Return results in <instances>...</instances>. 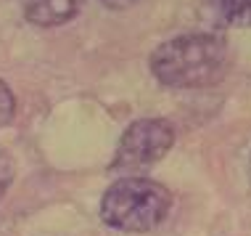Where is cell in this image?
<instances>
[{"instance_id":"cell-1","label":"cell","mask_w":251,"mask_h":236,"mask_svg":"<svg viewBox=\"0 0 251 236\" xmlns=\"http://www.w3.org/2000/svg\"><path fill=\"white\" fill-rule=\"evenodd\" d=\"M151 72L167 88H209L230 69V45L214 32H191L161 43L151 53Z\"/></svg>"},{"instance_id":"cell-2","label":"cell","mask_w":251,"mask_h":236,"mask_svg":"<svg viewBox=\"0 0 251 236\" xmlns=\"http://www.w3.org/2000/svg\"><path fill=\"white\" fill-rule=\"evenodd\" d=\"M172 210V194L167 186L148 178H122L100 197V220L125 234L153 231Z\"/></svg>"},{"instance_id":"cell-3","label":"cell","mask_w":251,"mask_h":236,"mask_svg":"<svg viewBox=\"0 0 251 236\" xmlns=\"http://www.w3.org/2000/svg\"><path fill=\"white\" fill-rule=\"evenodd\" d=\"M175 144V130L167 119L146 117L138 119L122 133L117 151H114L111 170L114 173H140L153 167L167 157Z\"/></svg>"},{"instance_id":"cell-4","label":"cell","mask_w":251,"mask_h":236,"mask_svg":"<svg viewBox=\"0 0 251 236\" xmlns=\"http://www.w3.org/2000/svg\"><path fill=\"white\" fill-rule=\"evenodd\" d=\"M82 8V0H26L24 16L37 27H58L74 19Z\"/></svg>"},{"instance_id":"cell-5","label":"cell","mask_w":251,"mask_h":236,"mask_svg":"<svg viewBox=\"0 0 251 236\" xmlns=\"http://www.w3.org/2000/svg\"><path fill=\"white\" fill-rule=\"evenodd\" d=\"M201 16L212 27H251V0H203Z\"/></svg>"},{"instance_id":"cell-6","label":"cell","mask_w":251,"mask_h":236,"mask_svg":"<svg viewBox=\"0 0 251 236\" xmlns=\"http://www.w3.org/2000/svg\"><path fill=\"white\" fill-rule=\"evenodd\" d=\"M13 175H16V165H13V157L5 149H0V199L5 197V191L13 183Z\"/></svg>"},{"instance_id":"cell-7","label":"cell","mask_w":251,"mask_h":236,"mask_svg":"<svg viewBox=\"0 0 251 236\" xmlns=\"http://www.w3.org/2000/svg\"><path fill=\"white\" fill-rule=\"evenodd\" d=\"M13 109H16V101H13V93L11 88L0 80V127L8 125L13 119Z\"/></svg>"},{"instance_id":"cell-8","label":"cell","mask_w":251,"mask_h":236,"mask_svg":"<svg viewBox=\"0 0 251 236\" xmlns=\"http://www.w3.org/2000/svg\"><path fill=\"white\" fill-rule=\"evenodd\" d=\"M100 3H103L106 8H111V11H127L130 5L138 3V0H100Z\"/></svg>"}]
</instances>
